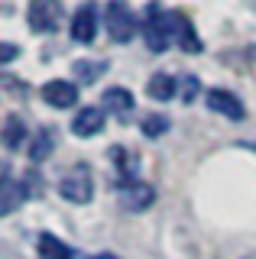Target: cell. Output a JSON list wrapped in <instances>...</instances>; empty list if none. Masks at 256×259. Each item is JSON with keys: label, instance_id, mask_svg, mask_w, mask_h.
<instances>
[{"label": "cell", "instance_id": "obj_1", "mask_svg": "<svg viewBox=\"0 0 256 259\" xmlns=\"http://www.w3.org/2000/svg\"><path fill=\"white\" fill-rule=\"evenodd\" d=\"M140 26L143 23H137V16H133V10L123 0H110L107 4V10H104V29H107V36L114 42H130Z\"/></svg>", "mask_w": 256, "mask_h": 259}, {"label": "cell", "instance_id": "obj_2", "mask_svg": "<svg viewBox=\"0 0 256 259\" xmlns=\"http://www.w3.org/2000/svg\"><path fill=\"white\" fill-rule=\"evenodd\" d=\"M59 194L65 201H71V204H88V201L94 198V178H91V168L84 165H75V168H68L65 175H62V182H59Z\"/></svg>", "mask_w": 256, "mask_h": 259}, {"label": "cell", "instance_id": "obj_3", "mask_svg": "<svg viewBox=\"0 0 256 259\" xmlns=\"http://www.w3.org/2000/svg\"><path fill=\"white\" fill-rule=\"evenodd\" d=\"M26 23L29 29L46 36V32H55L62 23V0H29L26 7Z\"/></svg>", "mask_w": 256, "mask_h": 259}, {"label": "cell", "instance_id": "obj_4", "mask_svg": "<svg viewBox=\"0 0 256 259\" xmlns=\"http://www.w3.org/2000/svg\"><path fill=\"white\" fill-rule=\"evenodd\" d=\"M143 39H146L149 52H165L172 42V32H169V20L165 13L159 10L156 4L146 7V16H143Z\"/></svg>", "mask_w": 256, "mask_h": 259}, {"label": "cell", "instance_id": "obj_5", "mask_svg": "<svg viewBox=\"0 0 256 259\" xmlns=\"http://www.w3.org/2000/svg\"><path fill=\"white\" fill-rule=\"evenodd\" d=\"M165 20H169V32H172V42H175V46L185 49V52H191V55L201 52V39H198L195 26H191L188 13H182V10H165Z\"/></svg>", "mask_w": 256, "mask_h": 259}, {"label": "cell", "instance_id": "obj_6", "mask_svg": "<svg viewBox=\"0 0 256 259\" xmlns=\"http://www.w3.org/2000/svg\"><path fill=\"white\" fill-rule=\"evenodd\" d=\"M149 204H156V188L149 182H130V185H123V191H120V207H123V210L140 214V210H146Z\"/></svg>", "mask_w": 256, "mask_h": 259}, {"label": "cell", "instance_id": "obj_7", "mask_svg": "<svg viewBox=\"0 0 256 259\" xmlns=\"http://www.w3.org/2000/svg\"><path fill=\"white\" fill-rule=\"evenodd\" d=\"M94 36H98V4H84L71 16V39L88 46L94 42Z\"/></svg>", "mask_w": 256, "mask_h": 259}, {"label": "cell", "instance_id": "obj_8", "mask_svg": "<svg viewBox=\"0 0 256 259\" xmlns=\"http://www.w3.org/2000/svg\"><path fill=\"white\" fill-rule=\"evenodd\" d=\"M33 194V188H29L26 182H20V178H10L7 175L4 182H0V214H13L20 204H26V198Z\"/></svg>", "mask_w": 256, "mask_h": 259}, {"label": "cell", "instance_id": "obj_9", "mask_svg": "<svg viewBox=\"0 0 256 259\" xmlns=\"http://www.w3.org/2000/svg\"><path fill=\"white\" fill-rule=\"evenodd\" d=\"M104 120H107V110L101 107H81L75 113V120H71V133L78 136V140H91V136H98L104 130Z\"/></svg>", "mask_w": 256, "mask_h": 259}, {"label": "cell", "instance_id": "obj_10", "mask_svg": "<svg viewBox=\"0 0 256 259\" xmlns=\"http://www.w3.org/2000/svg\"><path fill=\"white\" fill-rule=\"evenodd\" d=\"M204 101L214 113H224L227 120H243V113H246L243 104H240V97L234 91H224V88H211Z\"/></svg>", "mask_w": 256, "mask_h": 259}, {"label": "cell", "instance_id": "obj_11", "mask_svg": "<svg viewBox=\"0 0 256 259\" xmlns=\"http://www.w3.org/2000/svg\"><path fill=\"white\" fill-rule=\"evenodd\" d=\"M42 101L52 104V107H59V110H65V107H71V104L78 101V88L71 84V81H46L42 84Z\"/></svg>", "mask_w": 256, "mask_h": 259}, {"label": "cell", "instance_id": "obj_12", "mask_svg": "<svg viewBox=\"0 0 256 259\" xmlns=\"http://www.w3.org/2000/svg\"><path fill=\"white\" fill-rule=\"evenodd\" d=\"M110 162L117 165L120 185H130V182H137V175H140V159H137V152L123 149V146H110Z\"/></svg>", "mask_w": 256, "mask_h": 259}, {"label": "cell", "instance_id": "obj_13", "mask_svg": "<svg viewBox=\"0 0 256 259\" xmlns=\"http://www.w3.org/2000/svg\"><path fill=\"white\" fill-rule=\"evenodd\" d=\"M101 101H104V110L120 117V120H126L133 113V107H137V101H133V94L126 91V88H107Z\"/></svg>", "mask_w": 256, "mask_h": 259}, {"label": "cell", "instance_id": "obj_14", "mask_svg": "<svg viewBox=\"0 0 256 259\" xmlns=\"http://www.w3.org/2000/svg\"><path fill=\"white\" fill-rule=\"evenodd\" d=\"M146 94L153 97V101H172V97L179 94V81H175L169 71H156V75L146 81Z\"/></svg>", "mask_w": 256, "mask_h": 259}, {"label": "cell", "instance_id": "obj_15", "mask_svg": "<svg viewBox=\"0 0 256 259\" xmlns=\"http://www.w3.org/2000/svg\"><path fill=\"white\" fill-rule=\"evenodd\" d=\"M52 149H55V130L52 126H39L33 146H29V159H33V162H46Z\"/></svg>", "mask_w": 256, "mask_h": 259}, {"label": "cell", "instance_id": "obj_16", "mask_svg": "<svg viewBox=\"0 0 256 259\" xmlns=\"http://www.w3.org/2000/svg\"><path fill=\"white\" fill-rule=\"evenodd\" d=\"M39 256L42 259H75L71 246H65V243L59 237H52V233H42V237H39Z\"/></svg>", "mask_w": 256, "mask_h": 259}, {"label": "cell", "instance_id": "obj_17", "mask_svg": "<svg viewBox=\"0 0 256 259\" xmlns=\"http://www.w3.org/2000/svg\"><path fill=\"white\" fill-rule=\"evenodd\" d=\"M23 140H26V126H23V120L17 117V113H10L4 123V146L7 149H20Z\"/></svg>", "mask_w": 256, "mask_h": 259}, {"label": "cell", "instance_id": "obj_18", "mask_svg": "<svg viewBox=\"0 0 256 259\" xmlns=\"http://www.w3.org/2000/svg\"><path fill=\"white\" fill-rule=\"evenodd\" d=\"M78 75V81L81 84H94L98 81V75H104L107 71V62H88V59H81V62H75V68H71Z\"/></svg>", "mask_w": 256, "mask_h": 259}, {"label": "cell", "instance_id": "obj_19", "mask_svg": "<svg viewBox=\"0 0 256 259\" xmlns=\"http://www.w3.org/2000/svg\"><path fill=\"white\" fill-rule=\"evenodd\" d=\"M165 130H169V117H165V113H146V117H143V136L156 140Z\"/></svg>", "mask_w": 256, "mask_h": 259}, {"label": "cell", "instance_id": "obj_20", "mask_svg": "<svg viewBox=\"0 0 256 259\" xmlns=\"http://www.w3.org/2000/svg\"><path fill=\"white\" fill-rule=\"evenodd\" d=\"M198 94H201V81H198L195 75H182V81H179V97H182V104H195Z\"/></svg>", "mask_w": 256, "mask_h": 259}, {"label": "cell", "instance_id": "obj_21", "mask_svg": "<svg viewBox=\"0 0 256 259\" xmlns=\"http://www.w3.org/2000/svg\"><path fill=\"white\" fill-rule=\"evenodd\" d=\"M13 59H17V46H13V42H4V46H0V65H10Z\"/></svg>", "mask_w": 256, "mask_h": 259}, {"label": "cell", "instance_id": "obj_22", "mask_svg": "<svg viewBox=\"0 0 256 259\" xmlns=\"http://www.w3.org/2000/svg\"><path fill=\"white\" fill-rule=\"evenodd\" d=\"M91 259H120V256H114V253H98V256H91Z\"/></svg>", "mask_w": 256, "mask_h": 259}, {"label": "cell", "instance_id": "obj_23", "mask_svg": "<svg viewBox=\"0 0 256 259\" xmlns=\"http://www.w3.org/2000/svg\"><path fill=\"white\" fill-rule=\"evenodd\" d=\"M243 146H246V149H253V152H256V143H243Z\"/></svg>", "mask_w": 256, "mask_h": 259}]
</instances>
